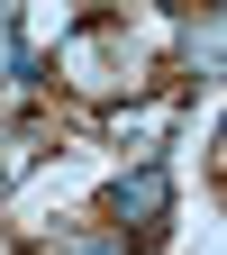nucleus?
Masks as SVG:
<instances>
[{"mask_svg":"<svg viewBox=\"0 0 227 255\" xmlns=\"http://www.w3.org/2000/svg\"><path fill=\"white\" fill-rule=\"evenodd\" d=\"M164 201H173V191H164V164H137V173L118 182V228H164Z\"/></svg>","mask_w":227,"mask_h":255,"instance_id":"f257e3e1","label":"nucleus"}]
</instances>
